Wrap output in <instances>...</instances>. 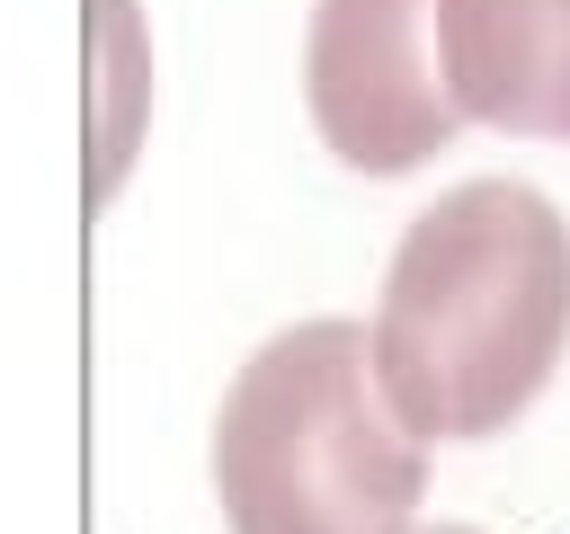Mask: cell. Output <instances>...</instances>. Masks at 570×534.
Segmentation results:
<instances>
[{
	"instance_id": "1",
	"label": "cell",
	"mask_w": 570,
	"mask_h": 534,
	"mask_svg": "<svg viewBox=\"0 0 570 534\" xmlns=\"http://www.w3.org/2000/svg\"><path fill=\"white\" fill-rule=\"evenodd\" d=\"M374 383L419 445L508 436L570 356V222L525 178L419 205L374 294Z\"/></svg>"
},
{
	"instance_id": "2",
	"label": "cell",
	"mask_w": 570,
	"mask_h": 534,
	"mask_svg": "<svg viewBox=\"0 0 570 534\" xmlns=\"http://www.w3.org/2000/svg\"><path fill=\"white\" fill-rule=\"evenodd\" d=\"M428 454L374 383L365 320H294L223 383L214 507L232 534H401Z\"/></svg>"
},
{
	"instance_id": "3",
	"label": "cell",
	"mask_w": 570,
	"mask_h": 534,
	"mask_svg": "<svg viewBox=\"0 0 570 534\" xmlns=\"http://www.w3.org/2000/svg\"><path fill=\"white\" fill-rule=\"evenodd\" d=\"M303 107L330 160H347L356 178L428 169L463 134L436 71V0H312Z\"/></svg>"
},
{
	"instance_id": "4",
	"label": "cell",
	"mask_w": 570,
	"mask_h": 534,
	"mask_svg": "<svg viewBox=\"0 0 570 534\" xmlns=\"http://www.w3.org/2000/svg\"><path fill=\"white\" fill-rule=\"evenodd\" d=\"M436 71L463 125L570 142V0H436Z\"/></svg>"
},
{
	"instance_id": "5",
	"label": "cell",
	"mask_w": 570,
	"mask_h": 534,
	"mask_svg": "<svg viewBox=\"0 0 570 534\" xmlns=\"http://www.w3.org/2000/svg\"><path fill=\"white\" fill-rule=\"evenodd\" d=\"M151 125V27L142 0H89V214L116 205V187L142 160Z\"/></svg>"
},
{
	"instance_id": "6",
	"label": "cell",
	"mask_w": 570,
	"mask_h": 534,
	"mask_svg": "<svg viewBox=\"0 0 570 534\" xmlns=\"http://www.w3.org/2000/svg\"><path fill=\"white\" fill-rule=\"evenodd\" d=\"M401 534H481V525H419V516H410Z\"/></svg>"
}]
</instances>
